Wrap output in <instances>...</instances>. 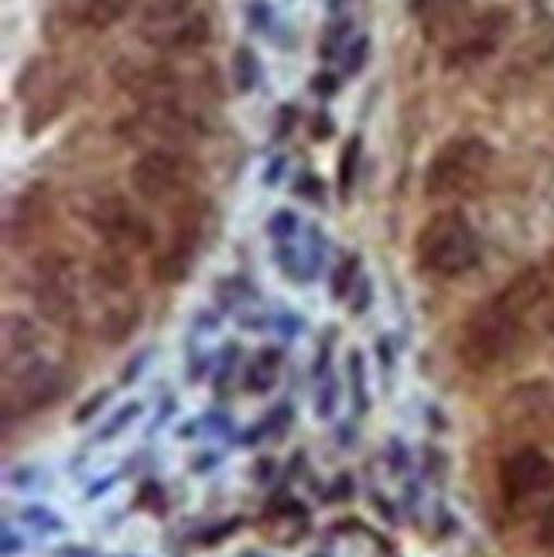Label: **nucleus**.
Returning a JSON list of instances; mask_svg holds the SVG:
<instances>
[{
    "label": "nucleus",
    "mask_w": 554,
    "mask_h": 557,
    "mask_svg": "<svg viewBox=\"0 0 554 557\" xmlns=\"http://www.w3.org/2000/svg\"><path fill=\"white\" fill-rule=\"evenodd\" d=\"M547 290H551L547 271L527 268L496 298L479 305L466 319L459 335L463 367L472 373H487L496 362L507 359L524 332V322L531 319V311H538L547 301Z\"/></svg>",
    "instance_id": "f257e3e1"
},
{
    "label": "nucleus",
    "mask_w": 554,
    "mask_h": 557,
    "mask_svg": "<svg viewBox=\"0 0 554 557\" xmlns=\"http://www.w3.org/2000/svg\"><path fill=\"white\" fill-rule=\"evenodd\" d=\"M418 263L428 274L439 277H459L479 260V244L469 215L463 209H442L421 226L415 239Z\"/></svg>",
    "instance_id": "f03ea898"
},
{
    "label": "nucleus",
    "mask_w": 554,
    "mask_h": 557,
    "mask_svg": "<svg viewBox=\"0 0 554 557\" xmlns=\"http://www.w3.org/2000/svg\"><path fill=\"white\" fill-rule=\"evenodd\" d=\"M493 164V148L483 137H455L428 161L424 196L431 199H463L487 178Z\"/></svg>",
    "instance_id": "7ed1b4c3"
},
{
    "label": "nucleus",
    "mask_w": 554,
    "mask_h": 557,
    "mask_svg": "<svg viewBox=\"0 0 554 557\" xmlns=\"http://www.w3.org/2000/svg\"><path fill=\"white\" fill-rule=\"evenodd\" d=\"M65 391V376L48 359H28L24 367L4 373V424L38 414V410L52 407Z\"/></svg>",
    "instance_id": "20e7f679"
},
{
    "label": "nucleus",
    "mask_w": 554,
    "mask_h": 557,
    "mask_svg": "<svg viewBox=\"0 0 554 557\" xmlns=\"http://www.w3.org/2000/svg\"><path fill=\"white\" fill-rule=\"evenodd\" d=\"M32 298L35 308L56 325H72L79 311V281L76 263L65 253H41L32 271Z\"/></svg>",
    "instance_id": "39448f33"
},
{
    "label": "nucleus",
    "mask_w": 554,
    "mask_h": 557,
    "mask_svg": "<svg viewBox=\"0 0 554 557\" xmlns=\"http://www.w3.org/2000/svg\"><path fill=\"white\" fill-rule=\"evenodd\" d=\"M510 28H514V14L507 8H490L479 17H469L445 45V69H463L490 59L503 45V38L510 35Z\"/></svg>",
    "instance_id": "423d86ee"
},
{
    "label": "nucleus",
    "mask_w": 554,
    "mask_h": 557,
    "mask_svg": "<svg viewBox=\"0 0 554 557\" xmlns=\"http://www.w3.org/2000/svg\"><path fill=\"white\" fill-rule=\"evenodd\" d=\"M89 226L103 236V244L116 253H140L151 247V226L140 220V215L120 199V196H100L93 199V206L86 209Z\"/></svg>",
    "instance_id": "0eeeda50"
},
{
    "label": "nucleus",
    "mask_w": 554,
    "mask_h": 557,
    "mask_svg": "<svg viewBox=\"0 0 554 557\" xmlns=\"http://www.w3.org/2000/svg\"><path fill=\"white\" fill-rule=\"evenodd\" d=\"M188 164L182 154L168 148H148L134 164H131V185L140 199L148 202H164L185 185Z\"/></svg>",
    "instance_id": "6e6552de"
},
{
    "label": "nucleus",
    "mask_w": 554,
    "mask_h": 557,
    "mask_svg": "<svg viewBox=\"0 0 554 557\" xmlns=\"http://www.w3.org/2000/svg\"><path fill=\"white\" fill-rule=\"evenodd\" d=\"M554 486V462L538 448H520L500 466V493L507 503H524Z\"/></svg>",
    "instance_id": "1a4fd4ad"
},
{
    "label": "nucleus",
    "mask_w": 554,
    "mask_h": 557,
    "mask_svg": "<svg viewBox=\"0 0 554 557\" xmlns=\"http://www.w3.org/2000/svg\"><path fill=\"white\" fill-rule=\"evenodd\" d=\"M140 32L158 48H175V52H185V48H199L209 41V17L199 14L196 8H188L175 17H164V21H144Z\"/></svg>",
    "instance_id": "9d476101"
},
{
    "label": "nucleus",
    "mask_w": 554,
    "mask_h": 557,
    "mask_svg": "<svg viewBox=\"0 0 554 557\" xmlns=\"http://www.w3.org/2000/svg\"><path fill=\"white\" fill-rule=\"evenodd\" d=\"M196 250H199V223H178V230L172 233V239L155 253L151 260V274L161 284H178L188 277L192 263H196Z\"/></svg>",
    "instance_id": "9b49d317"
},
{
    "label": "nucleus",
    "mask_w": 554,
    "mask_h": 557,
    "mask_svg": "<svg viewBox=\"0 0 554 557\" xmlns=\"http://www.w3.org/2000/svg\"><path fill=\"white\" fill-rule=\"evenodd\" d=\"M411 17L424 38H452L469 21V0H411Z\"/></svg>",
    "instance_id": "f8f14e48"
},
{
    "label": "nucleus",
    "mask_w": 554,
    "mask_h": 557,
    "mask_svg": "<svg viewBox=\"0 0 554 557\" xmlns=\"http://www.w3.org/2000/svg\"><path fill=\"white\" fill-rule=\"evenodd\" d=\"M38 343H41L38 325L28 319V314H4V373L35 359Z\"/></svg>",
    "instance_id": "ddd939ff"
},
{
    "label": "nucleus",
    "mask_w": 554,
    "mask_h": 557,
    "mask_svg": "<svg viewBox=\"0 0 554 557\" xmlns=\"http://www.w3.org/2000/svg\"><path fill=\"white\" fill-rule=\"evenodd\" d=\"M137 322H140V305L127 301V298H116L103 308L100 319H96V338H103L107 346H120L124 338H131Z\"/></svg>",
    "instance_id": "4468645a"
},
{
    "label": "nucleus",
    "mask_w": 554,
    "mask_h": 557,
    "mask_svg": "<svg viewBox=\"0 0 554 557\" xmlns=\"http://www.w3.org/2000/svg\"><path fill=\"white\" fill-rule=\"evenodd\" d=\"M127 11V0H76L72 4V14H76V24L93 32H107L110 24H116Z\"/></svg>",
    "instance_id": "2eb2a0df"
},
{
    "label": "nucleus",
    "mask_w": 554,
    "mask_h": 557,
    "mask_svg": "<svg viewBox=\"0 0 554 557\" xmlns=\"http://www.w3.org/2000/svg\"><path fill=\"white\" fill-rule=\"evenodd\" d=\"M281 373V352L278 349H263L247 370V391L250 394H268L271 386L278 383Z\"/></svg>",
    "instance_id": "dca6fc26"
},
{
    "label": "nucleus",
    "mask_w": 554,
    "mask_h": 557,
    "mask_svg": "<svg viewBox=\"0 0 554 557\" xmlns=\"http://www.w3.org/2000/svg\"><path fill=\"white\" fill-rule=\"evenodd\" d=\"M233 83L239 92H250L257 83V59L250 48H236L233 52Z\"/></svg>",
    "instance_id": "f3484780"
},
{
    "label": "nucleus",
    "mask_w": 554,
    "mask_h": 557,
    "mask_svg": "<svg viewBox=\"0 0 554 557\" xmlns=\"http://www.w3.org/2000/svg\"><path fill=\"white\" fill-rule=\"evenodd\" d=\"M356 161H359V137H349L346 151H343V158H340V188H343V196L353 188V178H356Z\"/></svg>",
    "instance_id": "a211bd4d"
},
{
    "label": "nucleus",
    "mask_w": 554,
    "mask_h": 557,
    "mask_svg": "<svg viewBox=\"0 0 554 557\" xmlns=\"http://www.w3.org/2000/svg\"><path fill=\"white\" fill-rule=\"evenodd\" d=\"M140 414V404H127V407H120L116 410V414H113V421L100 431V434H96V442H110V438H116V434L120 431H124L134 418Z\"/></svg>",
    "instance_id": "6ab92c4d"
},
{
    "label": "nucleus",
    "mask_w": 554,
    "mask_h": 557,
    "mask_svg": "<svg viewBox=\"0 0 554 557\" xmlns=\"http://www.w3.org/2000/svg\"><path fill=\"white\" fill-rule=\"evenodd\" d=\"M24 520L38 523V530H48V534H59V530H62V520L52 510H41V506H32V510H24Z\"/></svg>",
    "instance_id": "aec40b11"
},
{
    "label": "nucleus",
    "mask_w": 554,
    "mask_h": 557,
    "mask_svg": "<svg viewBox=\"0 0 554 557\" xmlns=\"http://www.w3.org/2000/svg\"><path fill=\"white\" fill-rule=\"evenodd\" d=\"M349 362H353V394H356V407H367V397H364V359L359 352H349Z\"/></svg>",
    "instance_id": "412c9836"
},
{
    "label": "nucleus",
    "mask_w": 554,
    "mask_h": 557,
    "mask_svg": "<svg viewBox=\"0 0 554 557\" xmlns=\"http://www.w3.org/2000/svg\"><path fill=\"white\" fill-rule=\"evenodd\" d=\"M110 400V391H103V394H93L79 410H76V421L79 424H86V421H93V414H96V410H103V404Z\"/></svg>",
    "instance_id": "4be33fe9"
},
{
    "label": "nucleus",
    "mask_w": 554,
    "mask_h": 557,
    "mask_svg": "<svg viewBox=\"0 0 554 557\" xmlns=\"http://www.w3.org/2000/svg\"><path fill=\"white\" fill-rule=\"evenodd\" d=\"M538 541L547 547V550H554V503L544 510V517H541V530H538Z\"/></svg>",
    "instance_id": "5701e85b"
},
{
    "label": "nucleus",
    "mask_w": 554,
    "mask_h": 557,
    "mask_svg": "<svg viewBox=\"0 0 554 557\" xmlns=\"http://www.w3.org/2000/svg\"><path fill=\"white\" fill-rule=\"evenodd\" d=\"M353 271H356V257L349 260V268H343L340 274H335V287H332V290H335V298H343L346 290H349V284H353V281H349V277H353Z\"/></svg>",
    "instance_id": "b1692460"
},
{
    "label": "nucleus",
    "mask_w": 554,
    "mask_h": 557,
    "mask_svg": "<svg viewBox=\"0 0 554 557\" xmlns=\"http://www.w3.org/2000/svg\"><path fill=\"white\" fill-rule=\"evenodd\" d=\"M244 527V520H226L220 523V530H212V534H202V544H216V541H223L226 534H233V530Z\"/></svg>",
    "instance_id": "393cba45"
},
{
    "label": "nucleus",
    "mask_w": 554,
    "mask_h": 557,
    "mask_svg": "<svg viewBox=\"0 0 554 557\" xmlns=\"http://www.w3.org/2000/svg\"><path fill=\"white\" fill-rule=\"evenodd\" d=\"M332 407H335V383H325V391H322V400H316V410L322 418L332 414Z\"/></svg>",
    "instance_id": "a878e982"
},
{
    "label": "nucleus",
    "mask_w": 554,
    "mask_h": 557,
    "mask_svg": "<svg viewBox=\"0 0 554 557\" xmlns=\"http://www.w3.org/2000/svg\"><path fill=\"white\" fill-rule=\"evenodd\" d=\"M271 233H274V236H284V233H295V215H287V212L274 215V226H271Z\"/></svg>",
    "instance_id": "bb28decb"
},
{
    "label": "nucleus",
    "mask_w": 554,
    "mask_h": 557,
    "mask_svg": "<svg viewBox=\"0 0 554 557\" xmlns=\"http://www.w3.org/2000/svg\"><path fill=\"white\" fill-rule=\"evenodd\" d=\"M148 356L151 352H137L134 359H131V370H124V373H120V380H124V383H131L140 370H144V362H148Z\"/></svg>",
    "instance_id": "cd10ccee"
},
{
    "label": "nucleus",
    "mask_w": 554,
    "mask_h": 557,
    "mask_svg": "<svg viewBox=\"0 0 554 557\" xmlns=\"http://www.w3.org/2000/svg\"><path fill=\"white\" fill-rule=\"evenodd\" d=\"M21 550H24L21 537H14L11 530H4V557H14V554H21Z\"/></svg>",
    "instance_id": "c85d7f7f"
},
{
    "label": "nucleus",
    "mask_w": 554,
    "mask_h": 557,
    "mask_svg": "<svg viewBox=\"0 0 554 557\" xmlns=\"http://www.w3.org/2000/svg\"><path fill=\"white\" fill-rule=\"evenodd\" d=\"M544 329L554 335V290H547V311H544Z\"/></svg>",
    "instance_id": "c756f323"
},
{
    "label": "nucleus",
    "mask_w": 554,
    "mask_h": 557,
    "mask_svg": "<svg viewBox=\"0 0 554 557\" xmlns=\"http://www.w3.org/2000/svg\"><path fill=\"white\" fill-rule=\"evenodd\" d=\"M311 86H316V92H322V96H332L335 89V79H329V76H322V79H316V83H311Z\"/></svg>",
    "instance_id": "7c9ffc66"
}]
</instances>
